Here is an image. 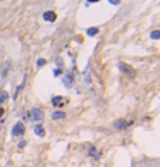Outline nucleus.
Segmentation results:
<instances>
[{
  "label": "nucleus",
  "instance_id": "1",
  "mask_svg": "<svg viewBox=\"0 0 160 167\" xmlns=\"http://www.w3.org/2000/svg\"><path fill=\"white\" fill-rule=\"evenodd\" d=\"M43 117H45V112H43L42 109H38V107L31 109V112H29V119H31V122H40Z\"/></svg>",
  "mask_w": 160,
  "mask_h": 167
},
{
  "label": "nucleus",
  "instance_id": "10",
  "mask_svg": "<svg viewBox=\"0 0 160 167\" xmlns=\"http://www.w3.org/2000/svg\"><path fill=\"white\" fill-rule=\"evenodd\" d=\"M7 100H9V93H7L5 90H4V91H0V104H5Z\"/></svg>",
  "mask_w": 160,
  "mask_h": 167
},
{
  "label": "nucleus",
  "instance_id": "18",
  "mask_svg": "<svg viewBox=\"0 0 160 167\" xmlns=\"http://www.w3.org/2000/svg\"><path fill=\"white\" fill-rule=\"evenodd\" d=\"M88 4H95V2H100V0H86Z\"/></svg>",
  "mask_w": 160,
  "mask_h": 167
},
{
  "label": "nucleus",
  "instance_id": "6",
  "mask_svg": "<svg viewBox=\"0 0 160 167\" xmlns=\"http://www.w3.org/2000/svg\"><path fill=\"white\" fill-rule=\"evenodd\" d=\"M43 19H45V21H48V22H54L57 19V14L54 12V10H47V12L43 14Z\"/></svg>",
  "mask_w": 160,
  "mask_h": 167
},
{
  "label": "nucleus",
  "instance_id": "17",
  "mask_svg": "<svg viewBox=\"0 0 160 167\" xmlns=\"http://www.w3.org/2000/svg\"><path fill=\"white\" fill-rule=\"evenodd\" d=\"M4 112H5V109H4V107H2V109H0V117H2V116H4Z\"/></svg>",
  "mask_w": 160,
  "mask_h": 167
},
{
  "label": "nucleus",
  "instance_id": "11",
  "mask_svg": "<svg viewBox=\"0 0 160 167\" xmlns=\"http://www.w3.org/2000/svg\"><path fill=\"white\" fill-rule=\"evenodd\" d=\"M98 31H100L98 28H88V29H86L88 36H95V35H98Z\"/></svg>",
  "mask_w": 160,
  "mask_h": 167
},
{
  "label": "nucleus",
  "instance_id": "14",
  "mask_svg": "<svg viewBox=\"0 0 160 167\" xmlns=\"http://www.w3.org/2000/svg\"><path fill=\"white\" fill-rule=\"evenodd\" d=\"M45 64H47V60H45V59H38V62H36V66H38V67H43Z\"/></svg>",
  "mask_w": 160,
  "mask_h": 167
},
{
  "label": "nucleus",
  "instance_id": "7",
  "mask_svg": "<svg viewBox=\"0 0 160 167\" xmlns=\"http://www.w3.org/2000/svg\"><path fill=\"white\" fill-rule=\"evenodd\" d=\"M65 117H67V114L62 110H55L52 114V119H54V121H62V119H65Z\"/></svg>",
  "mask_w": 160,
  "mask_h": 167
},
{
  "label": "nucleus",
  "instance_id": "9",
  "mask_svg": "<svg viewBox=\"0 0 160 167\" xmlns=\"http://www.w3.org/2000/svg\"><path fill=\"white\" fill-rule=\"evenodd\" d=\"M119 67H121V71H122V72H132L131 66H127V64H124V62L119 64Z\"/></svg>",
  "mask_w": 160,
  "mask_h": 167
},
{
  "label": "nucleus",
  "instance_id": "15",
  "mask_svg": "<svg viewBox=\"0 0 160 167\" xmlns=\"http://www.w3.org/2000/svg\"><path fill=\"white\" fill-rule=\"evenodd\" d=\"M60 74H62V69H60V67L54 71V76H60Z\"/></svg>",
  "mask_w": 160,
  "mask_h": 167
},
{
  "label": "nucleus",
  "instance_id": "2",
  "mask_svg": "<svg viewBox=\"0 0 160 167\" xmlns=\"http://www.w3.org/2000/svg\"><path fill=\"white\" fill-rule=\"evenodd\" d=\"M24 131H26L24 124H22V122H16L14 127H12V136H16V138H21L22 134H24Z\"/></svg>",
  "mask_w": 160,
  "mask_h": 167
},
{
  "label": "nucleus",
  "instance_id": "5",
  "mask_svg": "<svg viewBox=\"0 0 160 167\" xmlns=\"http://www.w3.org/2000/svg\"><path fill=\"white\" fill-rule=\"evenodd\" d=\"M64 86L65 88H72L74 86V76L72 74H65L64 76Z\"/></svg>",
  "mask_w": 160,
  "mask_h": 167
},
{
  "label": "nucleus",
  "instance_id": "3",
  "mask_svg": "<svg viewBox=\"0 0 160 167\" xmlns=\"http://www.w3.org/2000/svg\"><path fill=\"white\" fill-rule=\"evenodd\" d=\"M131 124L132 122L127 121V119H119V121H115L112 126H114V129H126V127H129Z\"/></svg>",
  "mask_w": 160,
  "mask_h": 167
},
{
  "label": "nucleus",
  "instance_id": "12",
  "mask_svg": "<svg viewBox=\"0 0 160 167\" xmlns=\"http://www.w3.org/2000/svg\"><path fill=\"white\" fill-rule=\"evenodd\" d=\"M52 104H54V105H60V104H62V98H60V97H54V98H52Z\"/></svg>",
  "mask_w": 160,
  "mask_h": 167
},
{
  "label": "nucleus",
  "instance_id": "8",
  "mask_svg": "<svg viewBox=\"0 0 160 167\" xmlns=\"http://www.w3.org/2000/svg\"><path fill=\"white\" fill-rule=\"evenodd\" d=\"M35 133H36V136H40V138L45 136V127L42 126V122H38V124L35 126Z\"/></svg>",
  "mask_w": 160,
  "mask_h": 167
},
{
  "label": "nucleus",
  "instance_id": "16",
  "mask_svg": "<svg viewBox=\"0 0 160 167\" xmlns=\"http://www.w3.org/2000/svg\"><path fill=\"white\" fill-rule=\"evenodd\" d=\"M109 2H110V4H114V5H119V4H121V0H109Z\"/></svg>",
  "mask_w": 160,
  "mask_h": 167
},
{
  "label": "nucleus",
  "instance_id": "4",
  "mask_svg": "<svg viewBox=\"0 0 160 167\" xmlns=\"http://www.w3.org/2000/svg\"><path fill=\"white\" fill-rule=\"evenodd\" d=\"M88 155H90L91 159L98 160L100 157H102V152H100L98 148H95V146H88Z\"/></svg>",
  "mask_w": 160,
  "mask_h": 167
},
{
  "label": "nucleus",
  "instance_id": "13",
  "mask_svg": "<svg viewBox=\"0 0 160 167\" xmlns=\"http://www.w3.org/2000/svg\"><path fill=\"white\" fill-rule=\"evenodd\" d=\"M152 38L153 40H160V31L157 29V31H152Z\"/></svg>",
  "mask_w": 160,
  "mask_h": 167
}]
</instances>
